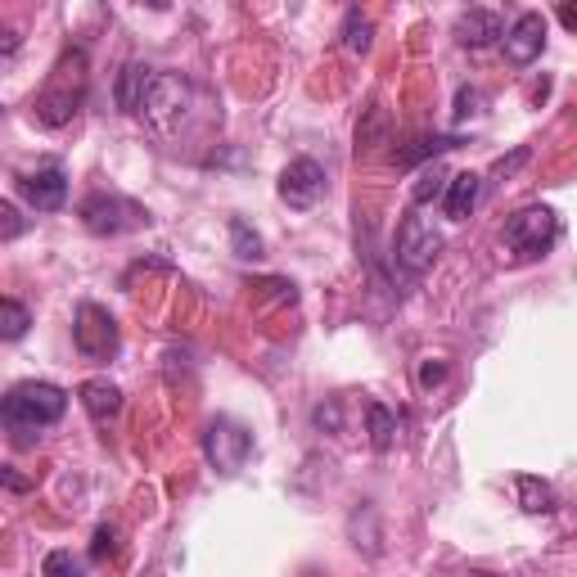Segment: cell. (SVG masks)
<instances>
[{"label": "cell", "instance_id": "obj_19", "mask_svg": "<svg viewBox=\"0 0 577 577\" xmlns=\"http://www.w3.org/2000/svg\"><path fill=\"white\" fill-rule=\"evenodd\" d=\"M447 185H451L447 168L429 163L425 172H419V181L411 185V199H415V204H434V199H447Z\"/></svg>", "mask_w": 577, "mask_h": 577}, {"label": "cell", "instance_id": "obj_11", "mask_svg": "<svg viewBox=\"0 0 577 577\" xmlns=\"http://www.w3.org/2000/svg\"><path fill=\"white\" fill-rule=\"evenodd\" d=\"M455 42L465 50H483L492 42H506V23L496 10H465L455 19Z\"/></svg>", "mask_w": 577, "mask_h": 577}, {"label": "cell", "instance_id": "obj_9", "mask_svg": "<svg viewBox=\"0 0 577 577\" xmlns=\"http://www.w3.org/2000/svg\"><path fill=\"white\" fill-rule=\"evenodd\" d=\"M321 195H325V172H321V163L293 159V163L280 172V199H285L289 208L307 212V208L321 204Z\"/></svg>", "mask_w": 577, "mask_h": 577}, {"label": "cell", "instance_id": "obj_10", "mask_svg": "<svg viewBox=\"0 0 577 577\" xmlns=\"http://www.w3.org/2000/svg\"><path fill=\"white\" fill-rule=\"evenodd\" d=\"M542 50H546V19L536 10H528L506 27V59L523 68L532 59H542Z\"/></svg>", "mask_w": 577, "mask_h": 577}, {"label": "cell", "instance_id": "obj_3", "mask_svg": "<svg viewBox=\"0 0 577 577\" xmlns=\"http://www.w3.org/2000/svg\"><path fill=\"white\" fill-rule=\"evenodd\" d=\"M555 240H559V217H555L551 208H542V204L519 208V212L506 221V249H510L519 262L542 257Z\"/></svg>", "mask_w": 577, "mask_h": 577}, {"label": "cell", "instance_id": "obj_15", "mask_svg": "<svg viewBox=\"0 0 577 577\" xmlns=\"http://www.w3.org/2000/svg\"><path fill=\"white\" fill-rule=\"evenodd\" d=\"M478 189H483V176H474V172H455L451 176V185H447V217L451 221H465L470 212H474V204H478Z\"/></svg>", "mask_w": 577, "mask_h": 577}, {"label": "cell", "instance_id": "obj_16", "mask_svg": "<svg viewBox=\"0 0 577 577\" xmlns=\"http://www.w3.org/2000/svg\"><path fill=\"white\" fill-rule=\"evenodd\" d=\"M366 425H370V447L374 451H393L397 447V415L383 406V402H370L366 406Z\"/></svg>", "mask_w": 577, "mask_h": 577}, {"label": "cell", "instance_id": "obj_5", "mask_svg": "<svg viewBox=\"0 0 577 577\" xmlns=\"http://www.w3.org/2000/svg\"><path fill=\"white\" fill-rule=\"evenodd\" d=\"M140 113L163 136H172L185 123V113H189V82H185V77H176V72H153V86H149Z\"/></svg>", "mask_w": 577, "mask_h": 577}, {"label": "cell", "instance_id": "obj_25", "mask_svg": "<svg viewBox=\"0 0 577 577\" xmlns=\"http://www.w3.org/2000/svg\"><path fill=\"white\" fill-rule=\"evenodd\" d=\"M470 118H483V91L460 86L455 91V127H465Z\"/></svg>", "mask_w": 577, "mask_h": 577}, {"label": "cell", "instance_id": "obj_29", "mask_svg": "<svg viewBox=\"0 0 577 577\" xmlns=\"http://www.w3.org/2000/svg\"><path fill=\"white\" fill-rule=\"evenodd\" d=\"M442 374H447V366H434V361H429V366H419V383H425V389H434V383H438Z\"/></svg>", "mask_w": 577, "mask_h": 577}, {"label": "cell", "instance_id": "obj_20", "mask_svg": "<svg viewBox=\"0 0 577 577\" xmlns=\"http://www.w3.org/2000/svg\"><path fill=\"white\" fill-rule=\"evenodd\" d=\"M455 145H460V136H425V140H415V149H402L397 163L411 168V163H419V159H438V153H447V149H455Z\"/></svg>", "mask_w": 577, "mask_h": 577}, {"label": "cell", "instance_id": "obj_12", "mask_svg": "<svg viewBox=\"0 0 577 577\" xmlns=\"http://www.w3.org/2000/svg\"><path fill=\"white\" fill-rule=\"evenodd\" d=\"M23 195L32 199L36 212H59L68 204V176H64V168H42V172L23 176Z\"/></svg>", "mask_w": 577, "mask_h": 577}, {"label": "cell", "instance_id": "obj_21", "mask_svg": "<svg viewBox=\"0 0 577 577\" xmlns=\"http://www.w3.org/2000/svg\"><path fill=\"white\" fill-rule=\"evenodd\" d=\"M383 140H389V118H383V108L374 104V108H370V123L357 127V153H370V149H379Z\"/></svg>", "mask_w": 577, "mask_h": 577}, {"label": "cell", "instance_id": "obj_6", "mask_svg": "<svg viewBox=\"0 0 577 577\" xmlns=\"http://www.w3.org/2000/svg\"><path fill=\"white\" fill-rule=\"evenodd\" d=\"M82 226L91 235H127V230L149 226V212L123 195H91L82 204Z\"/></svg>", "mask_w": 577, "mask_h": 577}, {"label": "cell", "instance_id": "obj_31", "mask_svg": "<svg viewBox=\"0 0 577 577\" xmlns=\"http://www.w3.org/2000/svg\"><path fill=\"white\" fill-rule=\"evenodd\" d=\"M5 487H10V492H27V478L14 474V470H5Z\"/></svg>", "mask_w": 577, "mask_h": 577}, {"label": "cell", "instance_id": "obj_28", "mask_svg": "<svg viewBox=\"0 0 577 577\" xmlns=\"http://www.w3.org/2000/svg\"><path fill=\"white\" fill-rule=\"evenodd\" d=\"M113 536H118V532H113V528H100V532H95V546H91V559H104V555H113Z\"/></svg>", "mask_w": 577, "mask_h": 577}, {"label": "cell", "instance_id": "obj_32", "mask_svg": "<svg viewBox=\"0 0 577 577\" xmlns=\"http://www.w3.org/2000/svg\"><path fill=\"white\" fill-rule=\"evenodd\" d=\"M474 577H487V573H474Z\"/></svg>", "mask_w": 577, "mask_h": 577}, {"label": "cell", "instance_id": "obj_4", "mask_svg": "<svg viewBox=\"0 0 577 577\" xmlns=\"http://www.w3.org/2000/svg\"><path fill=\"white\" fill-rule=\"evenodd\" d=\"M204 455H208V465L217 470V474H240L244 470V460L253 455V434L244 429V425H235V419H226V415H217L212 425H208V434H204Z\"/></svg>", "mask_w": 577, "mask_h": 577}, {"label": "cell", "instance_id": "obj_22", "mask_svg": "<svg viewBox=\"0 0 577 577\" xmlns=\"http://www.w3.org/2000/svg\"><path fill=\"white\" fill-rule=\"evenodd\" d=\"M230 244H235V257H244V262H257L262 257V240H257V230H249L244 217L230 221Z\"/></svg>", "mask_w": 577, "mask_h": 577}, {"label": "cell", "instance_id": "obj_30", "mask_svg": "<svg viewBox=\"0 0 577 577\" xmlns=\"http://www.w3.org/2000/svg\"><path fill=\"white\" fill-rule=\"evenodd\" d=\"M559 23L568 27V32H577V5L568 0V5H559Z\"/></svg>", "mask_w": 577, "mask_h": 577}, {"label": "cell", "instance_id": "obj_18", "mask_svg": "<svg viewBox=\"0 0 577 577\" xmlns=\"http://www.w3.org/2000/svg\"><path fill=\"white\" fill-rule=\"evenodd\" d=\"M519 501H523L528 515H551V510H555V492H551V483L523 474V478H519Z\"/></svg>", "mask_w": 577, "mask_h": 577}, {"label": "cell", "instance_id": "obj_24", "mask_svg": "<svg viewBox=\"0 0 577 577\" xmlns=\"http://www.w3.org/2000/svg\"><path fill=\"white\" fill-rule=\"evenodd\" d=\"M42 577H86V564L72 551H50L46 564H42Z\"/></svg>", "mask_w": 577, "mask_h": 577}, {"label": "cell", "instance_id": "obj_26", "mask_svg": "<svg viewBox=\"0 0 577 577\" xmlns=\"http://www.w3.org/2000/svg\"><path fill=\"white\" fill-rule=\"evenodd\" d=\"M19 230H23V217L14 204H0V240H19Z\"/></svg>", "mask_w": 577, "mask_h": 577}, {"label": "cell", "instance_id": "obj_27", "mask_svg": "<svg viewBox=\"0 0 577 577\" xmlns=\"http://www.w3.org/2000/svg\"><path fill=\"white\" fill-rule=\"evenodd\" d=\"M528 163V149H515L510 159H496V168H492V176H515L519 168Z\"/></svg>", "mask_w": 577, "mask_h": 577}, {"label": "cell", "instance_id": "obj_1", "mask_svg": "<svg viewBox=\"0 0 577 577\" xmlns=\"http://www.w3.org/2000/svg\"><path fill=\"white\" fill-rule=\"evenodd\" d=\"M86 86H91L86 50H68L55 64L42 95H36V123H42V127H68L77 118V108L86 104Z\"/></svg>", "mask_w": 577, "mask_h": 577}, {"label": "cell", "instance_id": "obj_7", "mask_svg": "<svg viewBox=\"0 0 577 577\" xmlns=\"http://www.w3.org/2000/svg\"><path fill=\"white\" fill-rule=\"evenodd\" d=\"M393 253H397V266L402 272H411V276H425L429 266L438 262V253H442V235L425 221V217H402V226H397V244H393Z\"/></svg>", "mask_w": 577, "mask_h": 577}, {"label": "cell", "instance_id": "obj_17", "mask_svg": "<svg viewBox=\"0 0 577 577\" xmlns=\"http://www.w3.org/2000/svg\"><path fill=\"white\" fill-rule=\"evenodd\" d=\"M343 46H348L353 55H370V46H374V23L361 10H348V19H343Z\"/></svg>", "mask_w": 577, "mask_h": 577}, {"label": "cell", "instance_id": "obj_2", "mask_svg": "<svg viewBox=\"0 0 577 577\" xmlns=\"http://www.w3.org/2000/svg\"><path fill=\"white\" fill-rule=\"evenodd\" d=\"M68 411V393L55 389V383H14L10 397H5V425L14 434H32V429H46L55 419H64Z\"/></svg>", "mask_w": 577, "mask_h": 577}, {"label": "cell", "instance_id": "obj_14", "mask_svg": "<svg viewBox=\"0 0 577 577\" xmlns=\"http://www.w3.org/2000/svg\"><path fill=\"white\" fill-rule=\"evenodd\" d=\"M149 86H153V68L149 64H127L123 77H118V91H113V100H118L123 113H140Z\"/></svg>", "mask_w": 577, "mask_h": 577}, {"label": "cell", "instance_id": "obj_23", "mask_svg": "<svg viewBox=\"0 0 577 577\" xmlns=\"http://www.w3.org/2000/svg\"><path fill=\"white\" fill-rule=\"evenodd\" d=\"M27 325H32V321H27V307L14 302V298H5V307H0V334H5V338L14 343V338L27 334Z\"/></svg>", "mask_w": 577, "mask_h": 577}, {"label": "cell", "instance_id": "obj_8", "mask_svg": "<svg viewBox=\"0 0 577 577\" xmlns=\"http://www.w3.org/2000/svg\"><path fill=\"white\" fill-rule=\"evenodd\" d=\"M72 343H77V353L82 357L108 361L113 353H118V321H113L104 307L82 302L77 307V321H72Z\"/></svg>", "mask_w": 577, "mask_h": 577}, {"label": "cell", "instance_id": "obj_13", "mask_svg": "<svg viewBox=\"0 0 577 577\" xmlns=\"http://www.w3.org/2000/svg\"><path fill=\"white\" fill-rule=\"evenodd\" d=\"M77 397H82V406H86V415L95 419V425H108V419L123 411V389L118 383H108V379H86Z\"/></svg>", "mask_w": 577, "mask_h": 577}]
</instances>
